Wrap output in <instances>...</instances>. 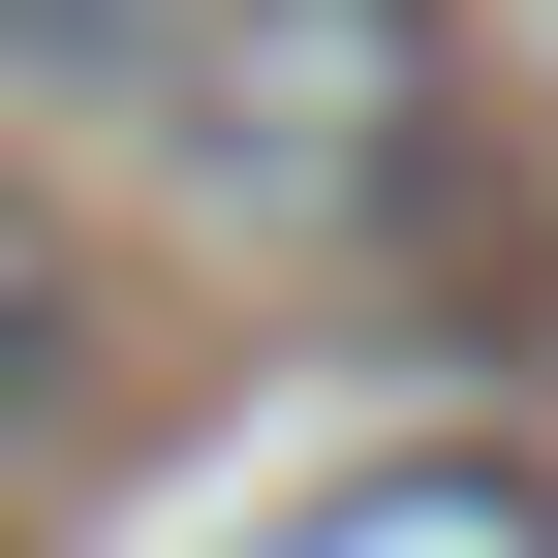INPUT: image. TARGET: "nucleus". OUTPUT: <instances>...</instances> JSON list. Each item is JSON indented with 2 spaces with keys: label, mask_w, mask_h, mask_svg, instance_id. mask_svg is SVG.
I'll return each instance as SVG.
<instances>
[{
  "label": "nucleus",
  "mask_w": 558,
  "mask_h": 558,
  "mask_svg": "<svg viewBox=\"0 0 558 558\" xmlns=\"http://www.w3.org/2000/svg\"><path fill=\"white\" fill-rule=\"evenodd\" d=\"M62 341H94V279H62V218H32V186H0V403H32Z\"/></svg>",
  "instance_id": "obj_3"
},
{
  "label": "nucleus",
  "mask_w": 558,
  "mask_h": 558,
  "mask_svg": "<svg viewBox=\"0 0 558 558\" xmlns=\"http://www.w3.org/2000/svg\"><path fill=\"white\" fill-rule=\"evenodd\" d=\"M156 32H186V0H0V62H32V94H156Z\"/></svg>",
  "instance_id": "obj_2"
},
{
  "label": "nucleus",
  "mask_w": 558,
  "mask_h": 558,
  "mask_svg": "<svg viewBox=\"0 0 558 558\" xmlns=\"http://www.w3.org/2000/svg\"><path fill=\"white\" fill-rule=\"evenodd\" d=\"M156 94H186V186L279 218V248H373V218L465 186V32L435 0H186Z\"/></svg>",
  "instance_id": "obj_1"
}]
</instances>
